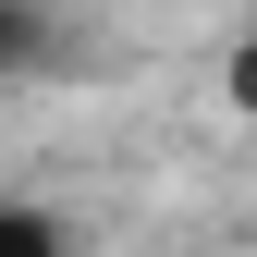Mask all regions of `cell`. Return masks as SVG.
<instances>
[{
    "label": "cell",
    "mask_w": 257,
    "mask_h": 257,
    "mask_svg": "<svg viewBox=\"0 0 257 257\" xmlns=\"http://www.w3.org/2000/svg\"><path fill=\"white\" fill-rule=\"evenodd\" d=\"M0 257H61V220H49V208H13V196H0Z\"/></svg>",
    "instance_id": "cell-1"
},
{
    "label": "cell",
    "mask_w": 257,
    "mask_h": 257,
    "mask_svg": "<svg viewBox=\"0 0 257 257\" xmlns=\"http://www.w3.org/2000/svg\"><path fill=\"white\" fill-rule=\"evenodd\" d=\"M25 61H37V13H25V0H0V74H25Z\"/></svg>",
    "instance_id": "cell-2"
},
{
    "label": "cell",
    "mask_w": 257,
    "mask_h": 257,
    "mask_svg": "<svg viewBox=\"0 0 257 257\" xmlns=\"http://www.w3.org/2000/svg\"><path fill=\"white\" fill-rule=\"evenodd\" d=\"M233 98H245V110H257V49H245V61H233Z\"/></svg>",
    "instance_id": "cell-3"
}]
</instances>
